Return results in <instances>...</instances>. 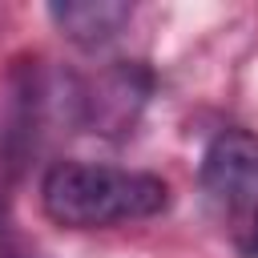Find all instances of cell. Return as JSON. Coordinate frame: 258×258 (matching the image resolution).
<instances>
[{
  "instance_id": "cell-4",
  "label": "cell",
  "mask_w": 258,
  "mask_h": 258,
  "mask_svg": "<svg viewBox=\"0 0 258 258\" xmlns=\"http://www.w3.org/2000/svg\"><path fill=\"white\" fill-rule=\"evenodd\" d=\"M242 254H246V258H258V218L250 222V230H246V238H242Z\"/></svg>"
},
{
  "instance_id": "cell-1",
  "label": "cell",
  "mask_w": 258,
  "mask_h": 258,
  "mask_svg": "<svg viewBox=\"0 0 258 258\" xmlns=\"http://www.w3.org/2000/svg\"><path fill=\"white\" fill-rule=\"evenodd\" d=\"M40 206L56 226L101 230V226L161 214L169 206V185L141 169L97 165V161H60L40 181Z\"/></svg>"
},
{
  "instance_id": "cell-2",
  "label": "cell",
  "mask_w": 258,
  "mask_h": 258,
  "mask_svg": "<svg viewBox=\"0 0 258 258\" xmlns=\"http://www.w3.org/2000/svg\"><path fill=\"white\" fill-rule=\"evenodd\" d=\"M202 194L218 210L258 206V137L246 129H222L202 153Z\"/></svg>"
},
{
  "instance_id": "cell-3",
  "label": "cell",
  "mask_w": 258,
  "mask_h": 258,
  "mask_svg": "<svg viewBox=\"0 0 258 258\" xmlns=\"http://www.w3.org/2000/svg\"><path fill=\"white\" fill-rule=\"evenodd\" d=\"M48 16L60 28V36H69L73 44L101 48L133 20V4H125V0H64V4H52Z\"/></svg>"
}]
</instances>
